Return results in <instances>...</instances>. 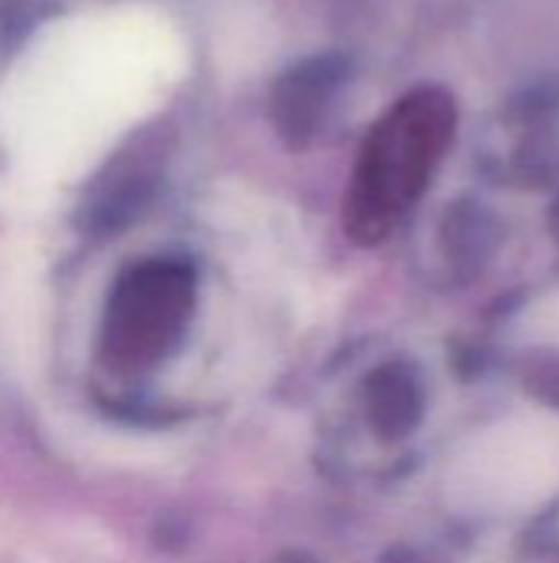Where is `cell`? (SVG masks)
<instances>
[{
    "instance_id": "cell-1",
    "label": "cell",
    "mask_w": 559,
    "mask_h": 563,
    "mask_svg": "<svg viewBox=\"0 0 559 563\" xmlns=\"http://www.w3.org/2000/svg\"><path fill=\"white\" fill-rule=\"evenodd\" d=\"M458 106L438 86L402 96L366 135L353 175V218L362 228H382L418 198L448 145L455 142Z\"/></svg>"
},
{
    "instance_id": "cell-2",
    "label": "cell",
    "mask_w": 559,
    "mask_h": 563,
    "mask_svg": "<svg viewBox=\"0 0 559 563\" xmlns=\"http://www.w3.org/2000/svg\"><path fill=\"white\" fill-rule=\"evenodd\" d=\"M559 492V419L527 412L478 432L448 468V495L465 511L524 515Z\"/></svg>"
},
{
    "instance_id": "cell-3",
    "label": "cell",
    "mask_w": 559,
    "mask_h": 563,
    "mask_svg": "<svg viewBox=\"0 0 559 563\" xmlns=\"http://www.w3.org/2000/svg\"><path fill=\"white\" fill-rule=\"evenodd\" d=\"M343 82V63L336 56H313L293 66L273 89V125L287 142H310Z\"/></svg>"
},
{
    "instance_id": "cell-4",
    "label": "cell",
    "mask_w": 559,
    "mask_h": 563,
    "mask_svg": "<svg viewBox=\"0 0 559 563\" xmlns=\"http://www.w3.org/2000/svg\"><path fill=\"white\" fill-rule=\"evenodd\" d=\"M537 343H547V346H559V310L557 313H540L534 317V330Z\"/></svg>"
}]
</instances>
